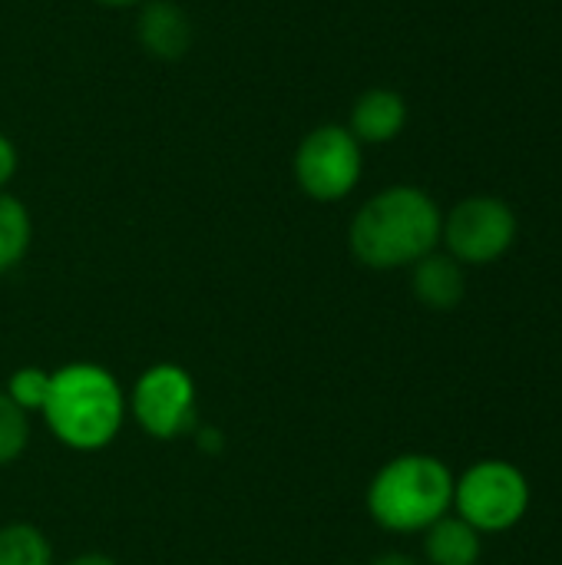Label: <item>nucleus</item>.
I'll list each match as a JSON object with an SVG mask.
<instances>
[{"mask_svg": "<svg viewBox=\"0 0 562 565\" xmlns=\"http://www.w3.org/2000/svg\"><path fill=\"white\" fill-rule=\"evenodd\" d=\"M441 222L434 195L397 182L361 202L348 225V248L371 271L411 268L441 248Z\"/></svg>", "mask_w": 562, "mask_h": 565, "instance_id": "f257e3e1", "label": "nucleus"}, {"mask_svg": "<svg viewBox=\"0 0 562 565\" xmlns=\"http://www.w3.org/2000/svg\"><path fill=\"white\" fill-rule=\"evenodd\" d=\"M40 414L63 447L96 454L119 437L126 420V394L113 371L76 361L50 371V394Z\"/></svg>", "mask_w": 562, "mask_h": 565, "instance_id": "f03ea898", "label": "nucleus"}, {"mask_svg": "<svg viewBox=\"0 0 562 565\" xmlns=\"http://www.w3.org/2000/svg\"><path fill=\"white\" fill-rule=\"evenodd\" d=\"M364 507L368 516L388 533H424L454 507V470L434 454L391 457L371 477Z\"/></svg>", "mask_w": 562, "mask_h": 565, "instance_id": "7ed1b4c3", "label": "nucleus"}, {"mask_svg": "<svg viewBox=\"0 0 562 565\" xmlns=\"http://www.w3.org/2000/svg\"><path fill=\"white\" fill-rule=\"evenodd\" d=\"M530 480L527 473L500 457L470 463L454 477V507L450 513L474 526L480 536H500L517 530L530 513Z\"/></svg>", "mask_w": 562, "mask_h": 565, "instance_id": "20e7f679", "label": "nucleus"}, {"mask_svg": "<svg viewBox=\"0 0 562 565\" xmlns=\"http://www.w3.org/2000/svg\"><path fill=\"white\" fill-rule=\"evenodd\" d=\"M295 185L321 205L344 202L364 175V146L344 122H321L301 136L291 156Z\"/></svg>", "mask_w": 562, "mask_h": 565, "instance_id": "39448f33", "label": "nucleus"}, {"mask_svg": "<svg viewBox=\"0 0 562 565\" xmlns=\"http://www.w3.org/2000/svg\"><path fill=\"white\" fill-rule=\"evenodd\" d=\"M520 235V218L500 195H467L441 222V245L464 268L500 262Z\"/></svg>", "mask_w": 562, "mask_h": 565, "instance_id": "423d86ee", "label": "nucleus"}, {"mask_svg": "<svg viewBox=\"0 0 562 565\" xmlns=\"http://www.w3.org/2000/svg\"><path fill=\"white\" fill-rule=\"evenodd\" d=\"M195 381L179 364L146 367L126 401L139 430L152 440H179L195 430Z\"/></svg>", "mask_w": 562, "mask_h": 565, "instance_id": "0eeeda50", "label": "nucleus"}, {"mask_svg": "<svg viewBox=\"0 0 562 565\" xmlns=\"http://www.w3.org/2000/svg\"><path fill=\"white\" fill-rule=\"evenodd\" d=\"M136 40L162 63H176L192 46V20L176 0H146L136 7Z\"/></svg>", "mask_w": 562, "mask_h": 565, "instance_id": "6e6552de", "label": "nucleus"}, {"mask_svg": "<svg viewBox=\"0 0 562 565\" xmlns=\"http://www.w3.org/2000/svg\"><path fill=\"white\" fill-rule=\"evenodd\" d=\"M351 136L361 142V146H384V142H394L404 126H407V99L397 93V89H388V86H371L364 89L351 113H348V122Z\"/></svg>", "mask_w": 562, "mask_h": 565, "instance_id": "1a4fd4ad", "label": "nucleus"}, {"mask_svg": "<svg viewBox=\"0 0 562 565\" xmlns=\"http://www.w3.org/2000/svg\"><path fill=\"white\" fill-rule=\"evenodd\" d=\"M411 291L431 311H454L467 298V268L437 248L411 265Z\"/></svg>", "mask_w": 562, "mask_h": 565, "instance_id": "9d476101", "label": "nucleus"}, {"mask_svg": "<svg viewBox=\"0 0 562 565\" xmlns=\"http://www.w3.org/2000/svg\"><path fill=\"white\" fill-rule=\"evenodd\" d=\"M421 536H424V559H427V565H480L484 536L454 513L437 520Z\"/></svg>", "mask_w": 562, "mask_h": 565, "instance_id": "9b49d317", "label": "nucleus"}, {"mask_svg": "<svg viewBox=\"0 0 562 565\" xmlns=\"http://www.w3.org/2000/svg\"><path fill=\"white\" fill-rule=\"evenodd\" d=\"M33 245V218L23 199L0 192V275L13 271Z\"/></svg>", "mask_w": 562, "mask_h": 565, "instance_id": "f8f14e48", "label": "nucleus"}, {"mask_svg": "<svg viewBox=\"0 0 562 565\" xmlns=\"http://www.w3.org/2000/svg\"><path fill=\"white\" fill-rule=\"evenodd\" d=\"M0 565H56L50 540L30 523H10L0 530Z\"/></svg>", "mask_w": 562, "mask_h": 565, "instance_id": "ddd939ff", "label": "nucleus"}, {"mask_svg": "<svg viewBox=\"0 0 562 565\" xmlns=\"http://www.w3.org/2000/svg\"><path fill=\"white\" fill-rule=\"evenodd\" d=\"M3 394L30 417V414H40L43 404H46V394H50V371L43 367H17L10 377H7V387Z\"/></svg>", "mask_w": 562, "mask_h": 565, "instance_id": "4468645a", "label": "nucleus"}, {"mask_svg": "<svg viewBox=\"0 0 562 565\" xmlns=\"http://www.w3.org/2000/svg\"><path fill=\"white\" fill-rule=\"evenodd\" d=\"M26 444H30V417L0 391V467L20 460Z\"/></svg>", "mask_w": 562, "mask_h": 565, "instance_id": "2eb2a0df", "label": "nucleus"}, {"mask_svg": "<svg viewBox=\"0 0 562 565\" xmlns=\"http://www.w3.org/2000/svg\"><path fill=\"white\" fill-rule=\"evenodd\" d=\"M17 169H20V152L13 146V139L0 132V192L13 182Z\"/></svg>", "mask_w": 562, "mask_h": 565, "instance_id": "dca6fc26", "label": "nucleus"}, {"mask_svg": "<svg viewBox=\"0 0 562 565\" xmlns=\"http://www.w3.org/2000/svg\"><path fill=\"white\" fill-rule=\"evenodd\" d=\"M368 565H421L414 556H407V553H381V556H374Z\"/></svg>", "mask_w": 562, "mask_h": 565, "instance_id": "f3484780", "label": "nucleus"}, {"mask_svg": "<svg viewBox=\"0 0 562 565\" xmlns=\"http://www.w3.org/2000/svg\"><path fill=\"white\" fill-rule=\"evenodd\" d=\"M63 565H116L109 556H103V553H83V556H73L70 563Z\"/></svg>", "mask_w": 562, "mask_h": 565, "instance_id": "a211bd4d", "label": "nucleus"}, {"mask_svg": "<svg viewBox=\"0 0 562 565\" xmlns=\"http://www.w3.org/2000/svg\"><path fill=\"white\" fill-rule=\"evenodd\" d=\"M199 444H202V450H219L222 437H219V430H199Z\"/></svg>", "mask_w": 562, "mask_h": 565, "instance_id": "6ab92c4d", "label": "nucleus"}, {"mask_svg": "<svg viewBox=\"0 0 562 565\" xmlns=\"http://www.w3.org/2000/svg\"><path fill=\"white\" fill-rule=\"evenodd\" d=\"M93 3H99V7H106V10H136V7L146 3V0H93Z\"/></svg>", "mask_w": 562, "mask_h": 565, "instance_id": "aec40b11", "label": "nucleus"}]
</instances>
